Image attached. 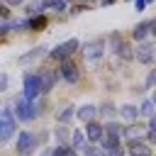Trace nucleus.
Here are the masks:
<instances>
[{
    "label": "nucleus",
    "instance_id": "nucleus-1",
    "mask_svg": "<svg viewBox=\"0 0 156 156\" xmlns=\"http://www.w3.org/2000/svg\"><path fill=\"white\" fill-rule=\"evenodd\" d=\"M37 112H39V107H37V102H32V100H27V98H17L15 100V119H22V122H32L34 117H37Z\"/></svg>",
    "mask_w": 156,
    "mask_h": 156
},
{
    "label": "nucleus",
    "instance_id": "nucleus-2",
    "mask_svg": "<svg viewBox=\"0 0 156 156\" xmlns=\"http://www.w3.org/2000/svg\"><path fill=\"white\" fill-rule=\"evenodd\" d=\"M122 139V127L112 119H107V124H102V139H100V146L102 149H112L117 146Z\"/></svg>",
    "mask_w": 156,
    "mask_h": 156
},
{
    "label": "nucleus",
    "instance_id": "nucleus-3",
    "mask_svg": "<svg viewBox=\"0 0 156 156\" xmlns=\"http://www.w3.org/2000/svg\"><path fill=\"white\" fill-rule=\"evenodd\" d=\"M15 129H17V124H15V115H12V110H10V107L0 110V144L10 141V139L15 136Z\"/></svg>",
    "mask_w": 156,
    "mask_h": 156
},
{
    "label": "nucleus",
    "instance_id": "nucleus-4",
    "mask_svg": "<svg viewBox=\"0 0 156 156\" xmlns=\"http://www.w3.org/2000/svg\"><path fill=\"white\" fill-rule=\"evenodd\" d=\"M78 46H80V41H78V39H66V41H61L58 46H54V49L49 51V56H51L54 61H61V58H71V56L78 51Z\"/></svg>",
    "mask_w": 156,
    "mask_h": 156
},
{
    "label": "nucleus",
    "instance_id": "nucleus-5",
    "mask_svg": "<svg viewBox=\"0 0 156 156\" xmlns=\"http://www.w3.org/2000/svg\"><path fill=\"white\" fill-rule=\"evenodd\" d=\"M56 76H61L66 83H78V80H80V71H78V66H76L73 58H61Z\"/></svg>",
    "mask_w": 156,
    "mask_h": 156
},
{
    "label": "nucleus",
    "instance_id": "nucleus-6",
    "mask_svg": "<svg viewBox=\"0 0 156 156\" xmlns=\"http://www.w3.org/2000/svg\"><path fill=\"white\" fill-rule=\"evenodd\" d=\"M80 54L85 61H100L102 54H105V41L102 39H95V41H88L80 46Z\"/></svg>",
    "mask_w": 156,
    "mask_h": 156
},
{
    "label": "nucleus",
    "instance_id": "nucleus-7",
    "mask_svg": "<svg viewBox=\"0 0 156 156\" xmlns=\"http://www.w3.org/2000/svg\"><path fill=\"white\" fill-rule=\"evenodd\" d=\"M41 95V90H39V78H37V73H27L24 76V80H22V98H27V100H37Z\"/></svg>",
    "mask_w": 156,
    "mask_h": 156
},
{
    "label": "nucleus",
    "instance_id": "nucleus-8",
    "mask_svg": "<svg viewBox=\"0 0 156 156\" xmlns=\"http://www.w3.org/2000/svg\"><path fill=\"white\" fill-rule=\"evenodd\" d=\"M134 58H136L139 63L151 66V63H154V41H151V39H146V41H136Z\"/></svg>",
    "mask_w": 156,
    "mask_h": 156
},
{
    "label": "nucleus",
    "instance_id": "nucleus-9",
    "mask_svg": "<svg viewBox=\"0 0 156 156\" xmlns=\"http://www.w3.org/2000/svg\"><path fill=\"white\" fill-rule=\"evenodd\" d=\"M39 134H32V132H20L17 136V154H32V149L39 144Z\"/></svg>",
    "mask_w": 156,
    "mask_h": 156
},
{
    "label": "nucleus",
    "instance_id": "nucleus-10",
    "mask_svg": "<svg viewBox=\"0 0 156 156\" xmlns=\"http://www.w3.org/2000/svg\"><path fill=\"white\" fill-rule=\"evenodd\" d=\"M154 27H156V22H154V20H144V22H139V24L134 27L132 37H134L136 41H146V39H151V34H154Z\"/></svg>",
    "mask_w": 156,
    "mask_h": 156
},
{
    "label": "nucleus",
    "instance_id": "nucleus-11",
    "mask_svg": "<svg viewBox=\"0 0 156 156\" xmlns=\"http://www.w3.org/2000/svg\"><path fill=\"white\" fill-rule=\"evenodd\" d=\"M144 136H146V127H144V124L129 122L127 127H122V139H127V141H134V139H144Z\"/></svg>",
    "mask_w": 156,
    "mask_h": 156
},
{
    "label": "nucleus",
    "instance_id": "nucleus-12",
    "mask_svg": "<svg viewBox=\"0 0 156 156\" xmlns=\"http://www.w3.org/2000/svg\"><path fill=\"white\" fill-rule=\"evenodd\" d=\"M127 154L129 156H151V146L144 139H134V141H127Z\"/></svg>",
    "mask_w": 156,
    "mask_h": 156
},
{
    "label": "nucleus",
    "instance_id": "nucleus-13",
    "mask_svg": "<svg viewBox=\"0 0 156 156\" xmlns=\"http://www.w3.org/2000/svg\"><path fill=\"white\" fill-rule=\"evenodd\" d=\"M85 139H88V144H100V139H102V124L95 122V119L85 122Z\"/></svg>",
    "mask_w": 156,
    "mask_h": 156
},
{
    "label": "nucleus",
    "instance_id": "nucleus-14",
    "mask_svg": "<svg viewBox=\"0 0 156 156\" xmlns=\"http://www.w3.org/2000/svg\"><path fill=\"white\" fill-rule=\"evenodd\" d=\"M37 78H39V90H41V93H49V90L54 88L56 73H54V71H49V68H39Z\"/></svg>",
    "mask_w": 156,
    "mask_h": 156
},
{
    "label": "nucleus",
    "instance_id": "nucleus-15",
    "mask_svg": "<svg viewBox=\"0 0 156 156\" xmlns=\"http://www.w3.org/2000/svg\"><path fill=\"white\" fill-rule=\"evenodd\" d=\"M73 117H78L80 122H90V119L98 117V107H95V105H80V107L76 110Z\"/></svg>",
    "mask_w": 156,
    "mask_h": 156
},
{
    "label": "nucleus",
    "instance_id": "nucleus-16",
    "mask_svg": "<svg viewBox=\"0 0 156 156\" xmlns=\"http://www.w3.org/2000/svg\"><path fill=\"white\" fill-rule=\"evenodd\" d=\"M119 115L124 117V122H136L139 119V107L136 105H122L119 107Z\"/></svg>",
    "mask_w": 156,
    "mask_h": 156
},
{
    "label": "nucleus",
    "instance_id": "nucleus-17",
    "mask_svg": "<svg viewBox=\"0 0 156 156\" xmlns=\"http://www.w3.org/2000/svg\"><path fill=\"white\" fill-rule=\"evenodd\" d=\"M44 54H46V49H44V46H34L32 51H27V54H22V56L17 58V63H22V66H24V63H29V61H34L37 56H44Z\"/></svg>",
    "mask_w": 156,
    "mask_h": 156
},
{
    "label": "nucleus",
    "instance_id": "nucleus-18",
    "mask_svg": "<svg viewBox=\"0 0 156 156\" xmlns=\"http://www.w3.org/2000/svg\"><path fill=\"white\" fill-rule=\"evenodd\" d=\"M71 146H73V149H80V151H83V149L88 146V139H85V132H80V129H76V132L71 134Z\"/></svg>",
    "mask_w": 156,
    "mask_h": 156
},
{
    "label": "nucleus",
    "instance_id": "nucleus-19",
    "mask_svg": "<svg viewBox=\"0 0 156 156\" xmlns=\"http://www.w3.org/2000/svg\"><path fill=\"white\" fill-rule=\"evenodd\" d=\"M73 115H76V107H73V105H66V107L56 115V122H58V124H68V122L73 119Z\"/></svg>",
    "mask_w": 156,
    "mask_h": 156
},
{
    "label": "nucleus",
    "instance_id": "nucleus-20",
    "mask_svg": "<svg viewBox=\"0 0 156 156\" xmlns=\"http://www.w3.org/2000/svg\"><path fill=\"white\" fill-rule=\"evenodd\" d=\"M139 115H144L146 119H149V117H154V98H146V100L141 102V107H139Z\"/></svg>",
    "mask_w": 156,
    "mask_h": 156
},
{
    "label": "nucleus",
    "instance_id": "nucleus-21",
    "mask_svg": "<svg viewBox=\"0 0 156 156\" xmlns=\"http://www.w3.org/2000/svg\"><path fill=\"white\" fill-rule=\"evenodd\" d=\"M51 156H76V149L68 146V144H58V146L51 151Z\"/></svg>",
    "mask_w": 156,
    "mask_h": 156
},
{
    "label": "nucleus",
    "instance_id": "nucleus-22",
    "mask_svg": "<svg viewBox=\"0 0 156 156\" xmlns=\"http://www.w3.org/2000/svg\"><path fill=\"white\" fill-rule=\"evenodd\" d=\"M44 24H46V17H44V15H39V17H37V15H34V17H27V27H29V29H41Z\"/></svg>",
    "mask_w": 156,
    "mask_h": 156
},
{
    "label": "nucleus",
    "instance_id": "nucleus-23",
    "mask_svg": "<svg viewBox=\"0 0 156 156\" xmlns=\"http://www.w3.org/2000/svg\"><path fill=\"white\" fill-rule=\"evenodd\" d=\"M83 154H85V156H107V154H105V149H102V146H98V144H88V146L83 149Z\"/></svg>",
    "mask_w": 156,
    "mask_h": 156
},
{
    "label": "nucleus",
    "instance_id": "nucleus-24",
    "mask_svg": "<svg viewBox=\"0 0 156 156\" xmlns=\"http://www.w3.org/2000/svg\"><path fill=\"white\" fill-rule=\"evenodd\" d=\"M56 139H58V144H66L68 132H66V127H63V124H58V127H56Z\"/></svg>",
    "mask_w": 156,
    "mask_h": 156
},
{
    "label": "nucleus",
    "instance_id": "nucleus-25",
    "mask_svg": "<svg viewBox=\"0 0 156 156\" xmlns=\"http://www.w3.org/2000/svg\"><path fill=\"white\" fill-rule=\"evenodd\" d=\"M98 112H102V115H105L107 119H112V115H115V107H112L110 102H105L102 107H98Z\"/></svg>",
    "mask_w": 156,
    "mask_h": 156
},
{
    "label": "nucleus",
    "instance_id": "nucleus-26",
    "mask_svg": "<svg viewBox=\"0 0 156 156\" xmlns=\"http://www.w3.org/2000/svg\"><path fill=\"white\" fill-rule=\"evenodd\" d=\"M105 154L107 156H124V151H122V146L117 144V146H112V149H105Z\"/></svg>",
    "mask_w": 156,
    "mask_h": 156
},
{
    "label": "nucleus",
    "instance_id": "nucleus-27",
    "mask_svg": "<svg viewBox=\"0 0 156 156\" xmlns=\"http://www.w3.org/2000/svg\"><path fill=\"white\" fill-rule=\"evenodd\" d=\"M5 2V7H17V5H22L24 0H2Z\"/></svg>",
    "mask_w": 156,
    "mask_h": 156
},
{
    "label": "nucleus",
    "instance_id": "nucleus-28",
    "mask_svg": "<svg viewBox=\"0 0 156 156\" xmlns=\"http://www.w3.org/2000/svg\"><path fill=\"white\" fill-rule=\"evenodd\" d=\"M154 78H156V71H151V73L146 76V88H151V85H154Z\"/></svg>",
    "mask_w": 156,
    "mask_h": 156
},
{
    "label": "nucleus",
    "instance_id": "nucleus-29",
    "mask_svg": "<svg viewBox=\"0 0 156 156\" xmlns=\"http://www.w3.org/2000/svg\"><path fill=\"white\" fill-rule=\"evenodd\" d=\"M7 88V73H0V90Z\"/></svg>",
    "mask_w": 156,
    "mask_h": 156
},
{
    "label": "nucleus",
    "instance_id": "nucleus-30",
    "mask_svg": "<svg viewBox=\"0 0 156 156\" xmlns=\"http://www.w3.org/2000/svg\"><path fill=\"white\" fill-rule=\"evenodd\" d=\"M134 7H136V12H141V10L146 7V2H144V0H134Z\"/></svg>",
    "mask_w": 156,
    "mask_h": 156
},
{
    "label": "nucleus",
    "instance_id": "nucleus-31",
    "mask_svg": "<svg viewBox=\"0 0 156 156\" xmlns=\"http://www.w3.org/2000/svg\"><path fill=\"white\" fill-rule=\"evenodd\" d=\"M44 156H51V151H44Z\"/></svg>",
    "mask_w": 156,
    "mask_h": 156
},
{
    "label": "nucleus",
    "instance_id": "nucleus-32",
    "mask_svg": "<svg viewBox=\"0 0 156 156\" xmlns=\"http://www.w3.org/2000/svg\"><path fill=\"white\" fill-rule=\"evenodd\" d=\"M22 156H29V154H22Z\"/></svg>",
    "mask_w": 156,
    "mask_h": 156
},
{
    "label": "nucleus",
    "instance_id": "nucleus-33",
    "mask_svg": "<svg viewBox=\"0 0 156 156\" xmlns=\"http://www.w3.org/2000/svg\"><path fill=\"white\" fill-rule=\"evenodd\" d=\"M95 2H98V0H95Z\"/></svg>",
    "mask_w": 156,
    "mask_h": 156
}]
</instances>
